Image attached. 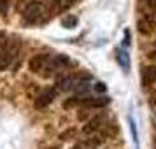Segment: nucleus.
I'll list each match as a JSON object with an SVG mask.
<instances>
[{
    "mask_svg": "<svg viewBox=\"0 0 156 149\" xmlns=\"http://www.w3.org/2000/svg\"><path fill=\"white\" fill-rule=\"evenodd\" d=\"M20 46H21V42L16 35L9 37L5 41V46L0 53V70H5V69L11 67V63L16 60L18 53H20Z\"/></svg>",
    "mask_w": 156,
    "mask_h": 149,
    "instance_id": "obj_1",
    "label": "nucleus"
},
{
    "mask_svg": "<svg viewBox=\"0 0 156 149\" xmlns=\"http://www.w3.org/2000/svg\"><path fill=\"white\" fill-rule=\"evenodd\" d=\"M70 65H72V60L67 56V55H55V56H49L48 62H46V65H44L42 72H41V76L51 77V76H55L58 72H62L63 69L70 67Z\"/></svg>",
    "mask_w": 156,
    "mask_h": 149,
    "instance_id": "obj_2",
    "label": "nucleus"
},
{
    "mask_svg": "<svg viewBox=\"0 0 156 149\" xmlns=\"http://www.w3.org/2000/svg\"><path fill=\"white\" fill-rule=\"evenodd\" d=\"M44 16V7L41 2H30L25 12H23V20L25 23H30V25H35V23H41Z\"/></svg>",
    "mask_w": 156,
    "mask_h": 149,
    "instance_id": "obj_3",
    "label": "nucleus"
},
{
    "mask_svg": "<svg viewBox=\"0 0 156 149\" xmlns=\"http://www.w3.org/2000/svg\"><path fill=\"white\" fill-rule=\"evenodd\" d=\"M105 126H107V116H105V114H98V116L91 118V119L83 126V132L88 133V135H91V133L100 132V130H104Z\"/></svg>",
    "mask_w": 156,
    "mask_h": 149,
    "instance_id": "obj_4",
    "label": "nucleus"
},
{
    "mask_svg": "<svg viewBox=\"0 0 156 149\" xmlns=\"http://www.w3.org/2000/svg\"><path fill=\"white\" fill-rule=\"evenodd\" d=\"M58 95V90L56 86H53V88H46L39 97L35 98V107L37 109H44V107H48L55 100V97Z\"/></svg>",
    "mask_w": 156,
    "mask_h": 149,
    "instance_id": "obj_5",
    "label": "nucleus"
},
{
    "mask_svg": "<svg viewBox=\"0 0 156 149\" xmlns=\"http://www.w3.org/2000/svg\"><path fill=\"white\" fill-rule=\"evenodd\" d=\"M49 56H51V55H48V53H37V55H34V56L28 60L30 72H34V74H41Z\"/></svg>",
    "mask_w": 156,
    "mask_h": 149,
    "instance_id": "obj_6",
    "label": "nucleus"
},
{
    "mask_svg": "<svg viewBox=\"0 0 156 149\" xmlns=\"http://www.w3.org/2000/svg\"><path fill=\"white\" fill-rule=\"evenodd\" d=\"M142 77V86H151L153 83H156V67H146L140 74Z\"/></svg>",
    "mask_w": 156,
    "mask_h": 149,
    "instance_id": "obj_7",
    "label": "nucleus"
},
{
    "mask_svg": "<svg viewBox=\"0 0 156 149\" xmlns=\"http://www.w3.org/2000/svg\"><path fill=\"white\" fill-rule=\"evenodd\" d=\"M116 56H118V62H119L121 63V67H123V69H125V70H126L128 69V65H130V60H128V56H126V53H125V51H118V55H116Z\"/></svg>",
    "mask_w": 156,
    "mask_h": 149,
    "instance_id": "obj_8",
    "label": "nucleus"
},
{
    "mask_svg": "<svg viewBox=\"0 0 156 149\" xmlns=\"http://www.w3.org/2000/svg\"><path fill=\"white\" fill-rule=\"evenodd\" d=\"M77 23V18H72V16H69V18H65L63 20V27L65 28H74V25Z\"/></svg>",
    "mask_w": 156,
    "mask_h": 149,
    "instance_id": "obj_9",
    "label": "nucleus"
},
{
    "mask_svg": "<svg viewBox=\"0 0 156 149\" xmlns=\"http://www.w3.org/2000/svg\"><path fill=\"white\" fill-rule=\"evenodd\" d=\"M123 46H125V48L130 46V30H125V41H123Z\"/></svg>",
    "mask_w": 156,
    "mask_h": 149,
    "instance_id": "obj_10",
    "label": "nucleus"
},
{
    "mask_svg": "<svg viewBox=\"0 0 156 149\" xmlns=\"http://www.w3.org/2000/svg\"><path fill=\"white\" fill-rule=\"evenodd\" d=\"M147 56H149V60H156V49H153V51L147 55Z\"/></svg>",
    "mask_w": 156,
    "mask_h": 149,
    "instance_id": "obj_11",
    "label": "nucleus"
},
{
    "mask_svg": "<svg viewBox=\"0 0 156 149\" xmlns=\"http://www.w3.org/2000/svg\"><path fill=\"white\" fill-rule=\"evenodd\" d=\"M154 142H156V137H154Z\"/></svg>",
    "mask_w": 156,
    "mask_h": 149,
    "instance_id": "obj_12",
    "label": "nucleus"
}]
</instances>
